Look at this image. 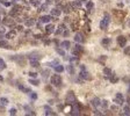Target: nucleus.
Returning <instances> with one entry per match:
<instances>
[{"label": "nucleus", "instance_id": "nucleus-1", "mask_svg": "<svg viewBox=\"0 0 130 116\" xmlns=\"http://www.w3.org/2000/svg\"><path fill=\"white\" fill-rule=\"evenodd\" d=\"M109 23H110L109 14H104V17L101 20V22H100V28H101L102 30H106V29L108 28V26H109Z\"/></svg>", "mask_w": 130, "mask_h": 116}, {"label": "nucleus", "instance_id": "nucleus-33", "mask_svg": "<svg viewBox=\"0 0 130 116\" xmlns=\"http://www.w3.org/2000/svg\"><path fill=\"white\" fill-rule=\"evenodd\" d=\"M29 83H30L31 85H34V86H38V85H40V80L38 79H30Z\"/></svg>", "mask_w": 130, "mask_h": 116}, {"label": "nucleus", "instance_id": "nucleus-23", "mask_svg": "<svg viewBox=\"0 0 130 116\" xmlns=\"http://www.w3.org/2000/svg\"><path fill=\"white\" fill-rule=\"evenodd\" d=\"M56 52H57V53H59L61 56H63V57L65 58V59H68V57H66L68 55L65 53V51H64V50H62V49H59V48H56Z\"/></svg>", "mask_w": 130, "mask_h": 116}, {"label": "nucleus", "instance_id": "nucleus-50", "mask_svg": "<svg viewBox=\"0 0 130 116\" xmlns=\"http://www.w3.org/2000/svg\"><path fill=\"white\" fill-rule=\"evenodd\" d=\"M129 92H130V86H129Z\"/></svg>", "mask_w": 130, "mask_h": 116}, {"label": "nucleus", "instance_id": "nucleus-47", "mask_svg": "<svg viewBox=\"0 0 130 116\" xmlns=\"http://www.w3.org/2000/svg\"><path fill=\"white\" fill-rule=\"evenodd\" d=\"M127 102H128V106H130V96L127 98Z\"/></svg>", "mask_w": 130, "mask_h": 116}, {"label": "nucleus", "instance_id": "nucleus-32", "mask_svg": "<svg viewBox=\"0 0 130 116\" xmlns=\"http://www.w3.org/2000/svg\"><path fill=\"white\" fill-rule=\"evenodd\" d=\"M104 73L106 74V75H108V77H110V75H112V70L110 69H108V67H104Z\"/></svg>", "mask_w": 130, "mask_h": 116}, {"label": "nucleus", "instance_id": "nucleus-41", "mask_svg": "<svg viewBox=\"0 0 130 116\" xmlns=\"http://www.w3.org/2000/svg\"><path fill=\"white\" fill-rule=\"evenodd\" d=\"M28 75H29V77H31V78H37V73H35V72H29V73H28Z\"/></svg>", "mask_w": 130, "mask_h": 116}, {"label": "nucleus", "instance_id": "nucleus-31", "mask_svg": "<svg viewBox=\"0 0 130 116\" xmlns=\"http://www.w3.org/2000/svg\"><path fill=\"white\" fill-rule=\"evenodd\" d=\"M0 48H9V47H8V43H7V41L0 40Z\"/></svg>", "mask_w": 130, "mask_h": 116}, {"label": "nucleus", "instance_id": "nucleus-43", "mask_svg": "<svg viewBox=\"0 0 130 116\" xmlns=\"http://www.w3.org/2000/svg\"><path fill=\"white\" fill-rule=\"evenodd\" d=\"M9 114H10V115H15V114H16V109H15V108H12V109H9Z\"/></svg>", "mask_w": 130, "mask_h": 116}, {"label": "nucleus", "instance_id": "nucleus-6", "mask_svg": "<svg viewBox=\"0 0 130 116\" xmlns=\"http://www.w3.org/2000/svg\"><path fill=\"white\" fill-rule=\"evenodd\" d=\"M21 11H22V7L16 5V6H14V7H13V9L9 12V15L10 16H16L19 13H21Z\"/></svg>", "mask_w": 130, "mask_h": 116}, {"label": "nucleus", "instance_id": "nucleus-42", "mask_svg": "<svg viewBox=\"0 0 130 116\" xmlns=\"http://www.w3.org/2000/svg\"><path fill=\"white\" fill-rule=\"evenodd\" d=\"M47 9H48V5L47 4H44V5L41 6V9H40V11H47Z\"/></svg>", "mask_w": 130, "mask_h": 116}, {"label": "nucleus", "instance_id": "nucleus-4", "mask_svg": "<svg viewBox=\"0 0 130 116\" xmlns=\"http://www.w3.org/2000/svg\"><path fill=\"white\" fill-rule=\"evenodd\" d=\"M114 102L116 103V105H119V106L123 105V102H124V96H123V94H122V93H116V96H115V99H114Z\"/></svg>", "mask_w": 130, "mask_h": 116}, {"label": "nucleus", "instance_id": "nucleus-24", "mask_svg": "<svg viewBox=\"0 0 130 116\" xmlns=\"http://www.w3.org/2000/svg\"><path fill=\"white\" fill-rule=\"evenodd\" d=\"M30 65L33 67H40V63L37 62V59H30Z\"/></svg>", "mask_w": 130, "mask_h": 116}, {"label": "nucleus", "instance_id": "nucleus-51", "mask_svg": "<svg viewBox=\"0 0 130 116\" xmlns=\"http://www.w3.org/2000/svg\"><path fill=\"white\" fill-rule=\"evenodd\" d=\"M0 19H1V17H0Z\"/></svg>", "mask_w": 130, "mask_h": 116}, {"label": "nucleus", "instance_id": "nucleus-21", "mask_svg": "<svg viewBox=\"0 0 130 116\" xmlns=\"http://www.w3.org/2000/svg\"><path fill=\"white\" fill-rule=\"evenodd\" d=\"M36 22H35V20L34 19H28V20H26V22H25V25H26L27 27H31L34 26Z\"/></svg>", "mask_w": 130, "mask_h": 116}, {"label": "nucleus", "instance_id": "nucleus-35", "mask_svg": "<svg viewBox=\"0 0 130 116\" xmlns=\"http://www.w3.org/2000/svg\"><path fill=\"white\" fill-rule=\"evenodd\" d=\"M64 25H61V27H59V29L58 30H56V35H59V34H62V33H64Z\"/></svg>", "mask_w": 130, "mask_h": 116}, {"label": "nucleus", "instance_id": "nucleus-45", "mask_svg": "<svg viewBox=\"0 0 130 116\" xmlns=\"http://www.w3.org/2000/svg\"><path fill=\"white\" fill-rule=\"evenodd\" d=\"M22 29H23V27H22V26H17V27H16V30H19V32H21Z\"/></svg>", "mask_w": 130, "mask_h": 116}, {"label": "nucleus", "instance_id": "nucleus-5", "mask_svg": "<svg viewBox=\"0 0 130 116\" xmlns=\"http://www.w3.org/2000/svg\"><path fill=\"white\" fill-rule=\"evenodd\" d=\"M65 101H66L68 103H73V102L76 101V99H74V93H73L72 91H70L68 94H66V96H65Z\"/></svg>", "mask_w": 130, "mask_h": 116}, {"label": "nucleus", "instance_id": "nucleus-18", "mask_svg": "<svg viewBox=\"0 0 130 116\" xmlns=\"http://www.w3.org/2000/svg\"><path fill=\"white\" fill-rule=\"evenodd\" d=\"M61 15V9L59 8H53V9H51V16H59Z\"/></svg>", "mask_w": 130, "mask_h": 116}, {"label": "nucleus", "instance_id": "nucleus-8", "mask_svg": "<svg viewBox=\"0 0 130 116\" xmlns=\"http://www.w3.org/2000/svg\"><path fill=\"white\" fill-rule=\"evenodd\" d=\"M79 75H80V78H81V79H84V80H91V79H92V77L89 75V73L86 71V70H81V72H80V74H79Z\"/></svg>", "mask_w": 130, "mask_h": 116}, {"label": "nucleus", "instance_id": "nucleus-46", "mask_svg": "<svg viewBox=\"0 0 130 116\" xmlns=\"http://www.w3.org/2000/svg\"><path fill=\"white\" fill-rule=\"evenodd\" d=\"M2 33H5V28L0 26V34H2Z\"/></svg>", "mask_w": 130, "mask_h": 116}, {"label": "nucleus", "instance_id": "nucleus-17", "mask_svg": "<svg viewBox=\"0 0 130 116\" xmlns=\"http://www.w3.org/2000/svg\"><path fill=\"white\" fill-rule=\"evenodd\" d=\"M51 19H52V16H50V15H43L41 17V22L42 23H48Z\"/></svg>", "mask_w": 130, "mask_h": 116}, {"label": "nucleus", "instance_id": "nucleus-14", "mask_svg": "<svg viewBox=\"0 0 130 116\" xmlns=\"http://www.w3.org/2000/svg\"><path fill=\"white\" fill-rule=\"evenodd\" d=\"M16 37V32L15 30H10L6 34V38H8V40H13V38H15Z\"/></svg>", "mask_w": 130, "mask_h": 116}, {"label": "nucleus", "instance_id": "nucleus-40", "mask_svg": "<svg viewBox=\"0 0 130 116\" xmlns=\"http://www.w3.org/2000/svg\"><path fill=\"white\" fill-rule=\"evenodd\" d=\"M29 94H30V98L33 99V100H36V99H37V94H36V93H34V92H30Z\"/></svg>", "mask_w": 130, "mask_h": 116}, {"label": "nucleus", "instance_id": "nucleus-39", "mask_svg": "<svg viewBox=\"0 0 130 116\" xmlns=\"http://www.w3.org/2000/svg\"><path fill=\"white\" fill-rule=\"evenodd\" d=\"M58 64H59V62H58V60H53V62H52V63L48 64V65H50V66H52V67H55V66H57Z\"/></svg>", "mask_w": 130, "mask_h": 116}, {"label": "nucleus", "instance_id": "nucleus-37", "mask_svg": "<svg viewBox=\"0 0 130 116\" xmlns=\"http://www.w3.org/2000/svg\"><path fill=\"white\" fill-rule=\"evenodd\" d=\"M30 4L34 5L35 7H37V6H40V1L38 0H30Z\"/></svg>", "mask_w": 130, "mask_h": 116}, {"label": "nucleus", "instance_id": "nucleus-28", "mask_svg": "<svg viewBox=\"0 0 130 116\" xmlns=\"http://www.w3.org/2000/svg\"><path fill=\"white\" fill-rule=\"evenodd\" d=\"M66 70L69 71V73H70V74H74V69H73V65H71V64H70V65H68V66H66Z\"/></svg>", "mask_w": 130, "mask_h": 116}, {"label": "nucleus", "instance_id": "nucleus-19", "mask_svg": "<svg viewBox=\"0 0 130 116\" xmlns=\"http://www.w3.org/2000/svg\"><path fill=\"white\" fill-rule=\"evenodd\" d=\"M110 42H112L110 38H104V40L101 41V44H102L104 48H108V45L110 44Z\"/></svg>", "mask_w": 130, "mask_h": 116}, {"label": "nucleus", "instance_id": "nucleus-30", "mask_svg": "<svg viewBox=\"0 0 130 116\" xmlns=\"http://www.w3.org/2000/svg\"><path fill=\"white\" fill-rule=\"evenodd\" d=\"M6 69V63L4 62V59L2 58H0V71H2V70Z\"/></svg>", "mask_w": 130, "mask_h": 116}, {"label": "nucleus", "instance_id": "nucleus-2", "mask_svg": "<svg viewBox=\"0 0 130 116\" xmlns=\"http://www.w3.org/2000/svg\"><path fill=\"white\" fill-rule=\"evenodd\" d=\"M51 85L52 86H56V87H59L61 85H62V78H61V75L59 74H53L51 77Z\"/></svg>", "mask_w": 130, "mask_h": 116}, {"label": "nucleus", "instance_id": "nucleus-25", "mask_svg": "<svg viewBox=\"0 0 130 116\" xmlns=\"http://www.w3.org/2000/svg\"><path fill=\"white\" fill-rule=\"evenodd\" d=\"M8 103V100L6 98H0V107H5Z\"/></svg>", "mask_w": 130, "mask_h": 116}, {"label": "nucleus", "instance_id": "nucleus-10", "mask_svg": "<svg viewBox=\"0 0 130 116\" xmlns=\"http://www.w3.org/2000/svg\"><path fill=\"white\" fill-rule=\"evenodd\" d=\"M2 22H4V25L7 27H13L14 25H15V22H14V20L13 19H9V17H6V19H4L2 20Z\"/></svg>", "mask_w": 130, "mask_h": 116}, {"label": "nucleus", "instance_id": "nucleus-36", "mask_svg": "<svg viewBox=\"0 0 130 116\" xmlns=\"http://www.w3.org/2000/svg\"><path fill=\"white\" fill-rule=\"evenodd\" d=\"M123 111H124V115H130V106H128V107H124Z\"/></svg>", "mask_w": 130, "mask_h": 116}, {"label": "nucleus", "instance_id": "nucleus-9", "mask_svg": "<svg viewBox=\"0 0 130 116\" xmlns=\"http://www.w3.org/2000/svg\"><path fill=\"white\" fill-rule=\"evenodd\" d=\"M74 41H76L77 43H83L84 41H85L84 34H81V33H77L76 36H74Z\"/></svg>", "mask_w": 130, "mask_h": 116}, {"label": "nucleus", "instance_id": "nucleus-27", "mask_svg": "<svg viewBox=\"0 0 130 116\" xmlns=\"http://www.w3.org/2000/svg\"><path fill=\"white\" fill-rule=\"evenodd\" d=\"M86 8H87V11L88 12H91L94 8V4L92 2V1H88V2H87V5H86Z\"/></svg>", "mask_w": 130, "mask_h": 116}, {"label": "nucleus", "instance_id": "nucleus-22", "mask_svg": "<svg viewBox=\"0 0 130 116\" xmlns=\"http://www.w3.org/2000/svg\"><path fill=\"white\" fill-rule=\"evenodd\" d=\"M92 105H93L94 107H99V106L101 105V101H100L99 98H94L93 100H92Z\"/></svg>", "mask_w": 130, "mask_h": 116}, {"label": "nucleus", "instance_id": "nucleus-49", "mask_svg": "<svg viewBox=\"0 0 130 116\" xmlns=\"http://www.w3.org/2000/svg\"><path fill=\"white\" fill-rule=\"evenodd\" d=\"M128 26H129V27H130V21H129V22H128Z\"/></svg>", "mask_w": 130, "mask_h": 116}, {"label": "nucleus", "instance_id": "nucleus-29", "mask_svg": "<svg viewBox=\"0 0 130 116\" xmlns=\"http://www.w3.org/2000/svg\"><path fill=\"white\" fill-rule=\"evenodd\" d=\"M49 74H50L49 70H44V71H42V77H43V79H47L48 77H49Z\"/></svg>", "mask_w": 130, "mask_h": 116}, {"label": "nucleus", "instance_id": "nucleus-12", "mask_svg": "<svg viewBox=\"0 0 130 116\" xmlns=\"http://www.w3.org/2000/svg\"><path fill=\"white\" fill-rule=\"evenodd\" d=\"M81 0H74L73 2H71V7L74 8V9H79L80 7H81Z\"/></svg>", "mask_w": 130, "mask_h": 116}, {"label": "nucleus", "instance_id": "nucleus-11", "mask_svg": "<svg viewBox=\"0 0 130 116\" xmlns=\"http://www.w3.org/2000/svg\"><path fill=\"white\" fill-rule=\"evenodd\" d=\"M117 43H119V45L122 48L125 47V44H127V38L124 36H119L117 37Z\"/></svg>", "mask_w": 130, "mask_h": 116}, {"label": "nucleus", "instance_id": "nucleus-38", "mask_svg": "<svg viewBox=\"0 0 130 116\" xmlns=\"http://www.w3.org/2000/svg\"><path fill=\"white\" fill-rule=\"evenodd\" d=\"M100 106H102L104 108H107V107H108V101H107V100H102V101H101V105H100Z\"/></svg>", "mask_w": 130, "mask_h": 116}, {"label": "nucleus", "instance_id": "nucleus-34", "mask_svg": "<svg viewBox=\"0 0 130 116\" xmlns=\"http://www.w3.org/2000/svg\"><path fill=\"white\" fill-rule=\"evenodd\" d=\"M110 81H112L113 84H115V83L119 81V78H117L116 75H114V74H112V75H110Z\"/></svg>", "mask_w": 130, "mask_h": 116}, {"label": "nucleus", "instance_id": "nucleus-26", "mask_svg": "<svg viewBox=\"0 0 130 116\" xmlns=\"http://www.w3.org/2000/svg\"><path fill=\"white\" fill-rule=\"evenodd\" d=\"M55 71H56L57 73H61V72H63V71H64V66L58 64L57 66H55Z\"/></svg>", "mask_w": 130, "mask_h": 116}, {"label": "nucleus", "instance_id": "nucleus-3", "mask_svg": "<svg viewBox=\"0 0 130 116\" xmlns=\"http://www.w3.org/2000/svg\"><path fill=\"white\" fill-rule=\"evenodd\" d=\"M84 52V48L80 45V44H76L74 45V49L72 50V55L73 56H78L80 57V55Z\"/></svg>", "mask_w": 130, "mask_h": 116}, {"label": "nucleus", "instance_id": "nucleus-20", "mask_svg": "<svg viewBox=\"0 0 130 116\" xmlns=\"http://www.w3.org/2000/svg\"><path fill=\"white\" fill-rule=\"evenodd\" d=\"M17 88L21 91H23V92H26V93H30V90H29L28 87H25L22 84H17Z\"/></svg>", "mask_w": 130, "mask_h": 116}, {"label": "nucleus", "instance_id": "nucleus-16", "mask_svg": "<svg viewBox=\"0 0 130 116\" xmlns=\"http://www.w3.org/2000/svg\"><path fill=\"white\" fill-rule=\"evenodd\" d=\"M70 45H71V43H70V41H63V42L61 43V47H62L63 49H65V50H68V49H70Z\"/></svg>", "mask_w": 130, "mask_h": 116}, {"label": "nucleus", "instance_id": "nucleus-15", "mask_svg": "<svg viewBox=\"0 0 130 116\" xmlns=\"http://www.w3.org/2000/svg\"><path fill=\"white\" fill-rule=\"evenodd\" d=\"M69 60H70V64L71 65H77V64L79 63V57L78 56H76V57H71V58H69Z\"/></svg>", "mask_w": 130, "mask_h": 116}, {"label": "nucleus", "instance_id": "nucleus-13", "mask_svg": "<svg viewBox=\"0 0 130 116\" xmlns=\"http://www.w3.org/2000/svg\"><path fill=\"white\" fill-rule=\"evenodd\" d=\"M53 32H55V26H53V25H47V27H45V33H47V35L52 34Z\"/></svg>", "mask_w": 130, "mask_h": 116}, {"label": "nucleus", "instance_id": "nucleus-48", "mask_svg": "<svg viewBox=\"0 0 130 116\" xmlns=\"http://www.w3.org/2000/svg\"><path fill=\"white\" fill-rule=\"evenodd\" d=\"M1 81H4V78H2V75H0V83Z\"/></svg>", "mask_w": 130, "mask_h": 116}, {"label": "nucleus", "instance_id": "nucleus-44", "mask_svg": "<svg viewBox=\"0 0 130 116\" xmlns=\"http://www.w3.org/2000/svg\"><path fill=\"white\" fill-rule=\"evenodd\" d=\"M124 53H125V55H129V53H130V48L129 47L124 49Z\"/></svg>", "mask_w": 130, "mask_h": 116}, {"label": "nucleus", "instance_id": "nucleus-7", "mask_svg": "<svg viewBox=\"0 0 130 116\" xmlns=\"http://www.w3.org/2000/svg\"><path fill=\"white\" fill-rule=\"evenodd\" d=\"M80 113V105H79L77 101L73 102V107H72V114L73 115H79Z\"/></svg>", "mask_w": 130, "mask_h": 116}]
</instances>
